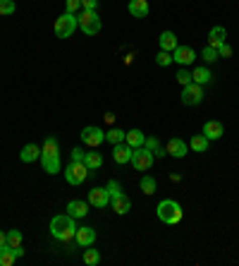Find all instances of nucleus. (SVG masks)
Returning <instances> with one entry per match:
<instances>
[{
  "mask_svg": "<svg viewBox=\"0 0 239 266\" xmlns=\"http://www.w3.org/2000/svg\"><path fill=\"white\" fill-rule=\"evenodd\" d=\"M77 223H74V218L70 216V213H60V216H55V218L50 220V235L55 240H60V242H70V240H74V235H77Z\"/></svg>",
  "mask_w": 239,
  "mask_h": 266,
  "instance_id": "obj_1",
  "label": "nucleus"
},
{
  "mask_svg": "<svg viewBox=\"0 0 239 266\" xmlns=\"http://www.w3.org/2000/svg\"><path fill=\"white\" fill-rule=\"evenodd\" d=\"M77 22H79V29H82L86 36H96V34H101V15L96 12V10H79V15H77Z\"/></svg>",
  "mask_w": 239,
  "mask_h": 266,
  "instance_id": "obj_2",
  "label": "nucleus"
},
{
  "mask_svg": "<svg viewBox=\"0 0 239 266\" xmlns=\"http://www.w3.org/2000/svg\"><path fill=\"white\" fill-rule=\"evenodd\" d=\"M158 218L163 220L165 226H177L182 220V206L175 202V199H163L158 204Z\"/></svg>",
  "mask_w": 239,
  "mask_h": 266,
  "instance_id": "obj_3",
  "label": "nucleus"
},
{
  "mask_svg": "<svg viewBox=\"0 0 239 266\" xmlns=\"http://www.w3.org/2000/svg\"><path fill=\"white\" fill-rule=\"evenodd\" d=\"M77 27H79L77 15H72V12H63V15L55 19V36L57 38H70L74 31H77Z\"/></svg>",
  "mask_w": 239,
  "mask_h": 266,
  "instance_id": "obj_4",
  "label": "nucleus"
},
{
  "mask_svg": "<svg viewBox=\"0 0 239 266\" xmlns=\"http://www.w3.org/2000/svg\"><path fill=\"white\" fill-rule=\"evenodd\" d=\"M153 161H156V156H153V151H148L146 147H139L132 151V161L129 163L137 168L139 173H146V170H151L153 168Z\"/></svg>",
  "mask_w": 239,
  "mask_h": 266,
  "instance_id": "obj_5",
  "label": "nucleus"
},
{
  "mask_svg": "<svg viewBox=\"0 0 239 266\" xmlns=\"http://www.w3.org/2000/svg\"><path fill=\"white\" fill-rule=\"evenodd\" d=\"M89 168L86 163H77V161H70V163L65 165V180L70 185H82L86 178H89Z\"/></svg>",
  "mask_w": 239,
  "mask_h": 266,
  "instance_id": "obj_6",
  "label": "nucleus"
},
{
  "mask_svg": "<svg viewBox=\"0 0 239 266\" xmlns=\"http://www.w3.org/2000/svg\"><path fill=\"white\" fill-rule=\"evenodd\" d=\"M203 86L201 84H187V86H182V103L184 106H201L203 103Z\"/></svg>",
  "mask_w": 239,
  "mask_h": 266,
  "instance_id": "obj_7",
  "label": "nucleus"
},
{
  "mask_svg": "<svg viewBox=\"0 0 239 266\" xmlns=\"http://www.w3.org/2000/svg\"><path fill=\"white\" fill-rule=\"evenodd\" d=\"M82 142H84V144H86L89 149L101 147L103 142H105V132H103L101 127H93V125H89V127L82 129Z\"/></svg>",
  "mask_w": 239,
  "mask_h": 266,
  "instance_id": "obj_8",
  "label": "nucleus"
},
{
  "mask_svg": "<svg viewBox=\"0 0 239 266\" xmlns=\"http://www.w3.org/2000/svg\"><path fill=\"white\" fill-rule=\"evenodd\" d=\"M194 60H196V53H194L192 46H177L175 51H172V63L182 65V67L192 65Z\"/></svg>",
  "mask_w": 239,
  "mask_h": 266,
  "instance_id": "obj_9",
  "label": "nucleus"
},
{
  "mask_svg": "<svg viewBox=\"0 0 239 266\" xmlns=\"http://www.w3.org/2000/svg\"><path fill=\"white\" fill-rule=\"evenodd\" d=\"M89 204H91L93 209H105L108 204H110V194L105 187H93L91 192H89Z\"/></svg>",
  "mask_w": 239,
  "mask_h": 266,
  "instance_id": "obj_10",
  "label": "nucleus"
},
{
  "mask_svg": "<svg viewBox=\"0 0 239 266\" xmlns=\"http://www.w3.org/2000/svg\"><path fill=\"white\" fill-rule=\"evenodd\" d=\"M201 135L206 139H211V142H218L225 135V127H222V122H218V120H208V122H203Z\"/></svg>",
  "mask_w": 239,
  "mask_h": 266,
  "instance_id": "obj_11",
  "label": "nucleus"
},
{
  "mask_svg": "<svg viewBox=\"0 0 239 266\" xmlns=\"http://www.w3.org/2000/svg\"><path fill=\"white\" fill-rule=\"evenodd\" d=\"M19 257H24V249L22 247H10V245L0 247V266H12Z\"/></svg>",
  "mask_w": 239,
  "mask_h": 266,
  "instance_id": "obj_12",
  "label": "nucleus"
},
{
  "mask_svg": "<svg viewBox=\"0 0 239 266\" xmlns=\"http://www.w3.org/2000/svg\"><path fill=\"white\" fill-rule=\"evenodd\" d=\"M165 149H167V156H175V158H184L187 154H189V144H187L184 139H180V137L170 139Z\"/></svg>",
  "mask_w": 239,
  "mask_h": 266,
  "instance_id": "obj_13",
  "label": "nucleus"
},
{
  "mask_svg": "<svg viewBox=\"0 0 239 266\" xmlns=\"http://www.w3.org/2000/svg\"><path fill=\"white\" fill-rule=\"evenodd\" d=\"M132 151H134V149L129 147L127 142H122V144H115V147H112V161H115L117 165L129 163V161H132Z\"/></svg>",
  "mask_w": 239,
  "mask_h": 266,
  "instance_id": "obj_14",
  "label": "nucleus"
},
{
  "mask_svg": "<svg viewBox=\"0 0 239 266\" xmlns=\"http://www.w3.org/2000/svg\"><path fill=\"white\" fill-rule=\"evenodd\" d=\"M127 12L132 15V17L144 19V17H148V12H151V5H148V0H129Z\"/></svg>",
  "mask_w": 239,
  "mask_h": 266,
  "instance_id": "obj_15",
  "label": "nucleus"
},
{
  "mask_svg": "<svg viewBox=\"0 0 239 266\" xmlns=\"http://www.w3.org/2000/svg\"><path fill=\"white\" fill-rule=\"evenodd\" d=\"M74 240H77V245H79V247H91L93 242H96V230L89 228V226H82V228H77Z\"/></svg>",
  "mask_w": 239,
  "mask_h": 266,
  "instance_id": "obj_16",
  "label": "nucleus"
},
{
  "mask_svg": "<svg viewBox=\"0 0 239 266\" xmlns=\"http://www.w3.org/2000/svg\"><path fill=\"white\" fill-rule=\"evenodd\" d=\"M89 206H91L89 202H82V199H72V202L67 204V209H65V211H67L74 220H77V218H84V216H89Z\"/></svg>",
  "mask_w": 239,
  "mask_h": 266,
  "instance_id": "obj_17",
  "label": "nucleus"
},
{
  "mask_svg": "<svg viewBox=\"0 0 239 266\" xmlns=\"http://www.w3.org/2000/svg\"><path fill=\"white\" fill-rule=\"evenodd\" d=\"M41 158V147L38 144H24L22 151H19V161L22 163H34Z\"/></svg>",
  "mask_w": 239,
  "mask_h": 266,
  "instance_id": "obj_18",
  "label": "nucleus"
},
{
  "mask_svg": "<svg viewBox=\"0 0 239 266\" xmlns=\"http://www.w3.org/2000/svg\"><path fill=\"white\" fill-rule=\"evenodd\" d=\"M38 161H41V165H43V170H46L48 175H57L60 170H63V161H60V156H41Z\"/></svg>",
  "mask_w": 239,
  "mask_h": 266,
  "instance_id": "obj_19",
  "label": "nucleus"
},
{
  "mask_svg": "<svg viewBox=\"0 0 239 266\" xmlns=\"http://www.w3.org/2000/svg\"><path fill=\"white\" fill-rule=\"evenodd\" d=\"M225 38H227V29L225 27H213L211 31H208V46H213V48L222 46Z\"/></svg>",
  "mask_w": 239,
  "mask_h": 266,
  "instance_id": "obj_20",
  "label": "nucleus"
},
{
  "mask_svg": "<svg viewBox=\"0 0 239 266\" xmlns=\"http://www.w3.org/2000/svg\"><path fill=\"white\" fill-rule=\"evenodd\" d=\"M110 204H112V211L119 213V216H125V213L132 211V202H129L127 194H119V197L110 199Z\"/></svg>",
  "mask_w": 239,
  "mask_h": 266,
  "instance_id": "obj_21",
  "label": "nucleus"
},
{
  "mask_svg": "<svg viewBox=\"0 0 239 266\" xmlns=\"http://www.w3.org/2000/svg\"><path fill=\"white\" fill-rule=\"evenodd\" d=\"M158 46H160V51H170V53H172L180 43H177V36L172 31H163V34L158 36Z\"/></svg>",
  "mask_w": 239,
  "mask_h": 266,
  "instance_id": "obj_22",
  "label": "nucleus"
},
{
  "mask_svg": "<svg viewBox=\"0 0 239 266\" xmlns=\"http://www.w3.org/2000/svg\"><path fill=\"white\" fill-rule=\"evenodd\" d=\"M208 147H211V139H206L203 135H194V137L189 139V149L196 151V154H206Z\"/></svg>",
  "mask_w": 239,
  "mask_h": 266,
  "instance_id": "obj_23",
  "label": "nucleus"
},
{
  "mask_svg": "<svg viewBox=\"0 0 239 266\" xmlns=\"http://www.w3.org/2000/svg\"><path fill=\"white\" fill-rule=\"evenodd\" d=\"M144 147H146L148 151H153V156H158V158L167 156V149L163 147V144H160V139H158V137H146Z\"/></svg>",
  "mask_w": 239,
  "mask_h": 266,
  "instance_id": "obj_24",
  "label": "nucleus"
},
{
  "mask_svg": "<svg viewBox=\"0 0 239 266\" xmlns=\"http://www.w3.org/2000/svg\"><path fill=\"white\" fill-rule=\"evenodd\" d=\"M213 79V72L208 70V67H196L192 72V82L194 84H201V86H206V84Z\"/></svg>",
  "mask_w": 239,
  "mask_h": 266,
  "instance_id": "obj_25",
  "label": "nucleus"
},
{
  "mask_svg": "<svg viewBox=\"0 0 239 266\" xmlns=\"http://www.w3.org/2000/svg\"><path fill=\"white\" fill-rule=\"evenodd\" d=\"M125 142H127L132 149H139V147H144V142H146V135H144L141 129H129L127 137H125Z\"/></svg>",
  "mask_w": 239,
  "mask_h": 266,
  "instance_id": "obj_26",
  "label": "nucleus"
},
{
  "mask_svg": "<svg viewBox=\"0 0 239 266\" xmlns=\"http://www.w3.org/2000/svg\"><path fill=\"white\" fill-rule=\"evenodd\" d=\"M84 163H86V168H89V170H98V168L103 165V154H98L96 149H93V151H86Z\"/></svg>",
  "mask_w": 239,
  "mask_h": 266,
  "instance_id": "obj_27",
  "label": "nucleus"
},
{
  "mask_svg": "<svg viewBox=\"0 0 239 266\" xmlns=\"http://www.w3.org/2000/svg\"><path fill=\"white\" fill-rule=\"evenodd\" d=\"M41 156H60V147H57L55 137H46L43 149H41Z\"/></svg>",
  "mask_w": 239,
  "mask_h": 266,
  "instance_id": "obj_28",
  "label": "nucleus"
},
{
  "mask_svg": "<svg viewBox=\"0 0 239 266\" xmlns=\"http://www.w3.org/2000/svg\"><path fill=\"white\" fill-rule=\"evenodd\" d=\"M139 187H141V192L144 194H156L158 192V183H156L153 175H144L141 183H139Z\"/></svg>",
  "mask_w": 239,
  "mask_h": 266,
  "instance_id": "obj_29",
  "label": "nucleus"
},
{
  "mask_svg": "<svg viewBox=\"0 0 239 266\" xmlns=\"http://www.w3.org/2000/svg\"><path fill=\"white\" fill-rule=\"evenodd\" d=\"M125 137H127V132H125V129H119V127H112L110 132H105V142H110L112 147H115V144H122Z\"/></svg>",
  "mask_w": 239,
  "mask_h": 266,
  "instance_id": "obj_30",
  "label": "nucleus"
},
{
  "mask_svg": "<svg viewBox=\"0 0 239 266\" xmlns=\"http://www.w3.org/2000/svg\"><path fill=\"white\" fill-rule=\"evenodd\" d=\"M5 240H8L10 247H22V242H24L22 230H8V233H5Z\"/></svg>",
  "mask_w": 239,
  "mask_h": 266,
  "instance_id": "obj_31",
  "label": "nucleus"
},
{
  "mask_svg": "<svg viewBox=\"0 0 239 266\" xmlns=\"http://www.w3.org/2000/svg\"><path fill=\"white\" fill-rule=\"evenodd\" d=\"M84 264H89V266L101 264V252L98 249H86L84 252Z\"/></svg>",
  "mask_w": 239,
  "mask_h": 266,
  "instance_id": "obj_32",
  "label": "nucleus"
},
{
  "mask_svg": "<svg viewBox=\"0 0 239 266\" xmlns=\"http://www.w3.org/2000/svg\"><path fill=\"white\" fill-rule=\"evenodd\" d=\"M201 58L203 60H206V63L211 65V63H215V60H218V58H220V55H218V48H213V46H206L201 51Z\"/></svg>",
  "mask_w": 239,
  "mask_h": 266,
  "instance_id": "obj_33",
  "label": "nucleus"
},
{
  "mask_svg": "<svg viewBox=\"0 0 239 266\" xmlns=\"http://www.w3.org/2000/svg\"><path fill=\"white\" fill-rule=\"evenodd\" d=\"M156 63H158V67H167V65H172V53H170V51H158Z\"/></svg>",
  "mask_w": 239,
  "mask_h": 266,
  "instance_id": "obj_34",
  "label": "nucleus"
},
{
  "mask_svg": "<svg viewBox=\"0 0 239 266\" xmlns=\"http://www.w3.org/2000/svg\"><path fill=\"white\" fill-rule=\"evenodd\" d=\"M105 190H108V194H110V199L119 197V194H125V192H122V185H119L117 180H110V183L105 185Z\"/></svg>",
  "mask_w": 239,
  "mask_h": 266,
  "instance_id": "obj_35",
  "label": "nucleus"
},
{
  "mask_svg": "<svg viewBox=\"0 0 239 266\" xmlns=\"http://www.w3.org/2000/svg\"><path fill=\"white\" fill-rule=\"evenodd\" d=\"M17 10L15 0H0V15H12Z\"/></svg>",
  "mask_w": 239,
  "mask_h": 266,
  "instance_id": "obj_36",
  "label": "nucleus"
},
{
  "mask_svg": "<svg viewBox=\"0 0 239 266\" xmlns=\"http://www.w3.org/2000/svg\"><path fill=\"white\" fill-rule=\"evenodd\" d=\"M177 84H180V86H187V84H192V72H187V70H180V72H177Z\"/></svg>",
  "mask_w": 239,
  "mask_h": 266,
  "instance_id": "obj_37",
  "label": "nucleus"
},
{
  "mask_svg": "<svg viewBox=\"0 0 239 266\" xmlns=\"http://www.w3.org/2000/svg\"><path fill=\"white\" fill-rule=\"evenodd\" d=\"M82 10V0H65V12H79Z\"/></svg>",
  "mask_w": 239,
  "mask_h": 266,
  "instance_id": "obj_38",
  "label": "nucleus"
},
{
  "mask_svg": "<svg viewBox=\"0 0 239 266\" xmlns=\"http://www.w3.org/2000/svg\"><path fill=\"white\" fill-rule=\"evenodd\" d=\"M84 156H86V151H84L82 147H74L72 149V161H77V163H84Z\"/></svg>",
  "mask_w": 239,
  "mask_h": 266,
  "instance_id": "obj_39",
  "label": "nucleus"
},
{
  "mask_svg": "<svg viewBox=\"0 0 239 266\" xmlns=\"http://www.w3.org/2000/svg\"><path fill=\"white\" fill-rule=\"evenodd\" d=\"M218 55H220V58H230L232 55V48L227 46V41H225L222 46H218Z\"/></svg>",
  "mask_w": 239,
  "mask_h": 266,
  "instance_id": "obj_40",
  "label": "nucleus"
},
{
  "mask_svg": "<svg viewBox=\"0 0 239 266\" xmlns=\"http://www.w3.org/2000/svg\"><path fill=\"white\" fill-rule=\"evenodd\" d=\"M82 10H98V0H82Z\"/></svg>",
  "mask_w": 239,
  "mask_h": 266,
  "instance_id": "obj_41",
  "label": "nucleus"
},
{
  "mask_svg": "<svg viewBox=\"0 0 239 266\" xmlns=\"http://www.w3.org/2000/svg\"><path fill=\"white\" fill-rule=\"evenodd\" d=\"M5 245H8V240H5V233L0 230V247H5Z\"/></svg>",
  "mask_w": 239,
  "mask_h": 266,
  "instance_id": "obj_42",
  "label": "nucleus"
}]
</instances>
